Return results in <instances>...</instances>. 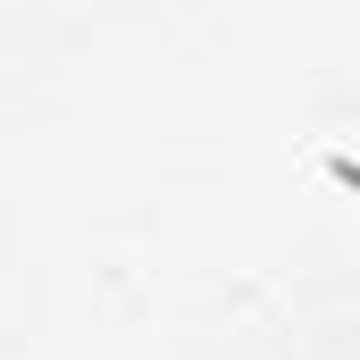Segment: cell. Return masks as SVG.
I'll return each instance as SVG.
<instances>
[{
  "mask_svg": "<svg viewBox=\"0 0 360 360\" xmlns=\"http://www.w3.org/2000/svg\"><path fill=\"white\" fill-rule=\"evenodd\" d=\"M327 176H335V184L360 201V160H352V151H327Z\"/></svg>",
  "mask_w": 360,
  "mask_h": 360,
  "instance_id": "cell-1",
  "label": "cell"
}]
</instances>
